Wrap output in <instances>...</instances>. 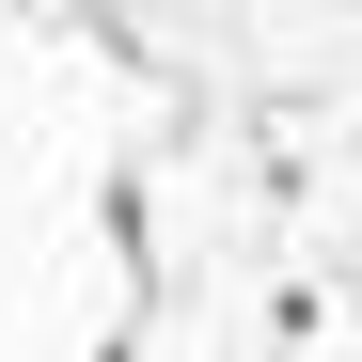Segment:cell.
<instances>
[{
	"label": "cell",
	"instance_id": "6da1fadb",
	"mask_svg": "<svg viewBox=\"0 0 362 362\" xmlns=\"http://www.w3.org/2000/svg\"><path fill=\"white\" fill-rule=\"evenodd\" d=\"M95 362H142V346H127V331H110V346H95Z\"/></svg>",
	"mask_w": 362,
	"mask_h": 362
}]
</instances>
